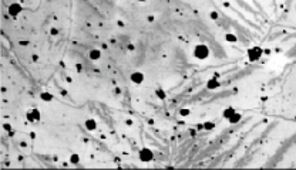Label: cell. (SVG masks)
Returning a JSON list of instances; mask_svg holds the SVG:
<instances>
[{"instance_id": "cell-6", "label": "cell", "mask_w": 296, "mask_h": 170, "mask_svg": "<svg viewBox=\"0 0 296 170\" xmlns=\"http://www.w3.org/2000/svg\"><path fill=\"white\" fill-rule=\"evenodd\" d=\"M144 79H145V75H144L141 71H134V72L130 75V81L135 85H141L144 82Z\"/></svg>"}, {"instance_id": "cell-4", "label": "cell", "mask_w": 296, "mask_h": 170, "mask_svg": "<svg viewBox=\"0 0 296 170\" xmlns=\"http://www.w3.org/2000/svg\"><path fill=\"white\" fill-rule=\"evenodd\" d=\"M138 159L141 160L143 163H150V162L154 160V152L148 148L140 149V152H138Z\"/></svg>"}, {"instance_id": "cell-13", "label": "cell", "mask_w": 296, "mask_h": 170, "mask_svg": "<svg viewBox=\"0 0 296 170\" xmlns=\"http://www.w3.org/2000/svg\"><path fill=\"white\" fill-rule=\"evenodd\" d=\"M215 128H217V125L214 122H211V121H207V122L202 123V129H205V130H214Z\"/></svg>"}, {"instance_id": "cell-19", "label": "cell", "mask_w": 296, "mask_h": 170, "mask_svg": "<svg viewBox=\"0 0 296 170\" xmlns=\"http://www.w3.org/2000/svg\"><path fill=\"white\" fill-rule=\"evenodd\" d=\"M3 129H4L6 132H11V130H13V128H11L10 123H3Z\"/></svg>"}, {"instance_id": "cell-26", "label": "cell", "mask_w": 296, "mask_h": 170, "mask_svg": "<svg viewBox=\"0 0 296 170\" xmlns=\"http://www.w3.org/2000/svg\"><path fill=\"white\" fill-rule=\"evenodd\" d=\"M295 122H296V115H295Z\"/></svg>"}, {"instance_id": "cell-14", "label": "cell", "mask_w": 296, "mask_h": 170, "mask_svg": "<svg viewBox=\"0 0 296 170\" xmlns=\"http://www.w3.org/2000/svg\"><path fill=\"white\" fill-rule=\"evenodd\" d=\"M155 95H157V98H160L161 101L167 99V92H165L162 88H158V89H155Z\"/></svg>"}, {"instance_id": "cell-17", "label": "cell", "mask_w": 296, "mask_h": 170, "mask_svg": "<svg viewBox=\"0 0 296 170\" xmlns=\"http://www.w3.org/2000/svg\"><path fill=\"white\" fill-rule=\"evenodd\" d=\"M189 114H191V111L188 109V108H182L181 111H179V115L182 118H186V116H189Z\"/></svg>"}, {"instance_id": "cell-27", "label": "cell", "mask_w": 296, "mask_h": 170, "mask_svg": "<svg viewBox=\"0 0 296 170\" xmlns=\"http://www.w3.org/2000/svg\"><path fill=\"white\" fill-rule=\"evenodd\" d=\"M47 1H51V0H47Z\"/></svg>"}, {"instance_id": "cell-2", "label": "cell", "mask_w": 296, "mask_h": 170, "mask_svg": "<svg viewBox=\"0 0 296 170\" xmlns=\"http://www.w3.org/2000/svg\"><path fill=\"white\" fill-rule=\"evenodd\" d=\"M262 54H263V50L259 45H253L251 48H248V60L251 63H256V61L261 60Z\"/></svg>"}, {"instance_id": "cell-3", "label": "cell", "mask_w": 296, "mask_h": 170, "mask_svg": "<svg viewBox=\"0 0 296 170\" xmlns=\"http://www.w3.org/2000/svg\"><path fill=\"white\" fill-rule=\"evenodd\" d=\"M26 119H27L30 123H37V122H40V121H41V112H40V109H37V108L29 109L27 114H26Z\"/></svg>"}, {"instance_id": "cell-1", "label": "cell", "mask_w": 296, "mask_h": 170, "mask_svg": "<svg viewBox=\"0 0 296 170\" xmlns=\"http://www.w3.org/2000/svg\"><path fill=\"white\" fill-rule=\"evenodd\" d=\"M192 55H194V58H197L199 61H204L211 55V50H209V47L207 44H197L194 47Z\"/></svg>"}, {"instance_id": "cell-10", "label": "cell", "mask_w": 296, "mask_h": 170, "mask_svg": "<svg viewBox=\"0 0 296 170\" xmlns=\"http://www.w3.org/2000/svg\"><path fill=\"white\" fill-rule=\"evenodd\" d=\"M235 112H236V111H235V108H232V106H228V108H225V109H224V112H222V118L228 121V119H229V118L232 116V115H233Z\"/></svg>"}, {"instance_id": "cell-9", "label": "cell", "mask_w": 296, "mask_h": 170, "mask_svg": "<svg viewBox=\"0 0 296 170\" xmlns=\"http://www.w3.org/2000/svg\"><path fill=\"white\" fill-rule=\"evenodd\" d=\"M88 58H90L91 61H98L100 58H101V50H98V48H91V50L88 51Z\"/></svg>"}, {"instance_id": "cell-24", "label": "cell", "mask_w": 296, "mask_h": 170, "mask_svg": "<svg viewBox=\"0 0 296 170\" xmlns=\"http://www.w3.org/2000/svg\"><path fill=\"white\" fill-rule=\"evenodd\" d=\"M148 21H154V17H153V16H148Z\"/></svg>"}, {"instance_id": "cell-21", "label": "cell", "mask_w": 296, "mask_h": 170, "mask_svg": "<svg viewBox=\"0 0 296 170\" xmlns=\"http://www.w3.org/2000/svg\"><path fill=\"white\" fill-rule=\"evenodd\" d=\"M127 50H130V51H134V50H135V45H134V44H131V42H130V44H128V45H127Z\"/></svg>"}, {"instance_id": "cell-23", "label": "cell", "mask_w": 296, "mask_h": 170, "mask_svg": "<svg viewBox=\"0 0 296 170\" xmlns=\"http://www.w3.org/2000/svg\"><path fill=\"white\" fill-rule=\"evenodd\" d=\"M39 60V55H33V61H37Z\"/></svg>"}, {"instance_id": "cell-18", "label": "cell", "mask_w": 296, "mask_h": 170, "mask_svg": "<svg viewBox=\"0 0 296 170\" xmlns=\"http://www.w3.org/2000/svg\"><path fill=\"white\" fill-rule=\"evenodd\" d=\"M209 17H211L212 20H218V19H219V14H218V11H211V13H209Z\"/></svg>"}, {"instance_id": "cell-11", "label": "cell", "mask_w": 296, "mask_h": 170, "mask_svg": "<svg viewBox=\"0 0 296 170\" xmlns=\"http://www.w3.org/2000/svg\"><path fill=\"white\" fill-rule=\"evenodd\" d=\"M241 119H242V115H241V114H239V112H235V114H233V115H232V116L228 119V122H229L231 125H235V123H238V122H239Z\"/></svg>"}, {"instance_id": "cell-25", "label": "cell", "mask_w": 296, "mask_h": 170, "mask_svg": "<svg viewBox=\"0 0 296 170\" xmlns=\"http://www.w3.org/2000/svg\"><path fill=\"white\" fill-rule=\"evenodd\" d=\"M137 1H140V3H145L147 0H137Z\"/></svg>"}, {"instance_id": "cell-5", "label": "cell", "mask_w": 296, "mask_h": 170, "mask_svg": "<svg viewBox=\"0 0 296 170\" xmlns=\"http://www.w3.org/2000/svg\"><path fill=\"white\" fill-rule=\"evenodd\" d=\"M7 11H9V16L17 17V16H20L23 13V6L20 3H11L10 6H9V9H7Z\"/></svg>"}, {"instance_id": "cell-20", "label": "cell", "mask_w": 296, "mask_h": 170, "mask_svg": "<svg viewBox=\"0 0 296 170\" xmlns=\"http://www.w3.org/2000/svg\"><path fill=\"white\" fill-rule=\"evenodd\" d=\"M76 71L77 72H83V64H76Z\"/></svg>"}, {"instance_id": "cell-22", "label": "cell", "mask_w": 296, "mask_h": 170, "mask_svg": "<svg viewBox=\"0 0 296 170\" xmlns=\"http://www.w3.org/2000/svg\"><path fill=\"white\" fill-rule=\"evenodd\" d=\"M50 33H51V36H57V34H58V30H57L56 27H53V29L50 30Z\"/></svg>"}, {"instance_id": "cell-16", "label": "cell", "mask_w": 296, "mask_h": 170, "mask_svg": "<svg viewBox=\"0 0 296 170\" xmlns=\"http://www.w3.org/2000/svg\"><path fill=\"white\" fill-rule=\"evenodd\" d=\"M225 40H226L228 42H236V41H238V37H236L235 34L229 33V34H226V36H225Z\"/></svg>"}, {"instance_id": "cell-8", "label": "cell", "mask_w": 296, "mask_h": 170, "mask_svg": "<svg viewBox=\"0 0 296 170\" xmlns=\"http://www.w3.org/2000/svg\"><path fill=\"white\" fill-rule=\"evenodd\" d=\"M84 128L87 129L88 132H94V130H97V122H96V119H93V118H88V119H86V122H84Z\"/></svg>"}, {"instance_id": "cell-12", "label": "cell", "mask_w": 296, "mask_h": 170, "mask_svg": "<svg viewBox=\"0 0 296 170\" xmlns=\"http://www.w3.org/2000/svg\"><path fill=\"white\" fill-rule=\"evenodd\" d=\"M40 99L44 101V102H51V101H53V95H51L49 91H43V92L40 94Z\"/></svg>"}, {"instance_id": "cell-15", "label": "cell", "mask_w": 296, "mask_h": 170, "mask_svg": "<svg viewBox=\"0 0 296 170\" xmlns=\"http://www.w3.org/2000/svg\"><path fill=\"white\" fill-rule=\"evenodd\" d=\"M68 160H70L71 164H78V163H80V155H78V153H73Z\"/></svg>"}, {"instance_id": "cell-7", "label": "cell", "mask_w": 296, "mask_h": 170, "mask_svg": "<svg viewBox=\"0 0 296 170\" xmlns=\"http://www.w3.org/2000/svg\"><path fill=\"white\" fill-rule=\"evenodd\" d=\"M205 86H207V89H209V91H215V89H218L221 86V82L217 77H212V78H209L208 81H207Z\"/></svg>"}]
</instances>
